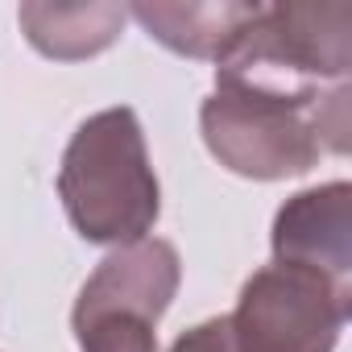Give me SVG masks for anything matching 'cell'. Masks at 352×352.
<instances>
[{"label": "cell", "mask_w": 352, "mask_h": 352, "mask_svg": "<svg viewBox=\"0 0 352 352\" xmlns=\"http://www.w3.org/2000/svg\"><path fill=\"white\" fill-rule=\"evenodd\" d=\"M58 199L75 232L91 245L120 249L149 236L162 187L133 108H104L71 133L58 166Z\"/></svg>", "instance_id": "6da1fadb"}, {"label": "cell", "mask_w": 352, "mask_h": 352, "mask_svg": "<svg viewBox=\"0 0 352 352\" xmlns=\"http://www.w3.org/2000/svg\"><path fill=\"white\" fill-rule=\"evenodd\" d=\"M352 5L319 0V5H261L241 30L232 50L216 63V83L294 100L327 104L348 96L352 71Z\"/></svg>", "instance_id": "7a4b0ae2"}, {"label": "cell", "mask_w": 352, "mask_h": 352, "mask_svg": "<svg viewBox=\"0 0 352 352\" xmlns=\"http://www.w3.org/2000/svg\"><path fill=\"white\" fill-rule=\"evenodd\" d=\"M199 133L212 157L253 183L298 179L323 153H348V96L294 104L216 83L199 108Z\"/></svg>", "instance_id": "3957f363"}, {"label": "cell", "mask_w": 352, "mask_h": 352, "mask_svg": "<svg viewBox=\"0 0 352 352\" xmlns=\"http://www.w3.org/2000/svg\"><path fill=\"white\" fill-rule=\"evenodd\" d=\"M183 282L179 249L145 236L112 249L83 282L71 327L79 352H157V323Z\"/></svg>", "instance_id": "277c9868"}, {"label": "cell", "mask_w": 352, "mask_h": 352, "mask_svg": "<svg viewBox=\"0 0 352 352\" xmlns=\"http://www.w3.org/2000/svg\"><path fill=\"white\" fill-rule=\"evenodd\" d=\"M348 315V286L274 261L241 286L228 323L241 352H336Z\"/></svg>", "instance_id": "5b68a950"}, {"label": "cell", "mask_w": 352, "mask_h": 352, "mask_svg": "<svg viewBox=\"0 0 352 352\" xmlns=\"http://www.w3.org/2000/svg\"><path fill=\"white\" fill-rule=\"evenodd\" d=\"M274 261L352 290V187L344 179L290 195L274 216Z\"/></svg>", "instance_id": "8992f818"}, {"label": "cell", "mask_w": 352, "mask_h": 352, "mask_svg": "<svg viewBox=\"0 0 352 352\" xmlns=\"http://www.w3.org/2000/svg\"><path fill=\"white\" fill-rule=\"evenodd\" d=\"M257 0L249 5H232V0H212V5H162V0H141V5L129 9V17L141 21V30L162 42L174 54H187V58H208L220 63L232 42L241 38V30L257 17Z\"/></svg>", "instance_id": "52a82bcc"}, {"label": "cell", "mask_w": 352, "mask_h": 352, "mask_svg": "<svg viewBox=\"0 0 352 352\" xmlns=\"http://www.w3.org/2000/svg\"><path fill=\"white\" fill-rule=\"evenodd\" d=\"M21 34L25 42L54 58V63H79V58H96L104 54L124 21L129 9L124 5H42V0H30V5L17 9Z\"/></svg>", "instance_id": "ba28073f"}, {"label": "cell", "mask_w": 352, "mask_h": 352, "mask_svg": "<svg viewBox=\"0 0 352 352\" xmlns=\"http://www.w3.org/2000/svg\"><path fill=\"white\" fill-rule=\"evenodd\" d=\"M170 352H241V348H236V340H232L228 315H220V319H204V323H195L191 331H183L179 340L170 344Z\"/></svg>", "instance_id": "9c48e42d"}]
</instances>
